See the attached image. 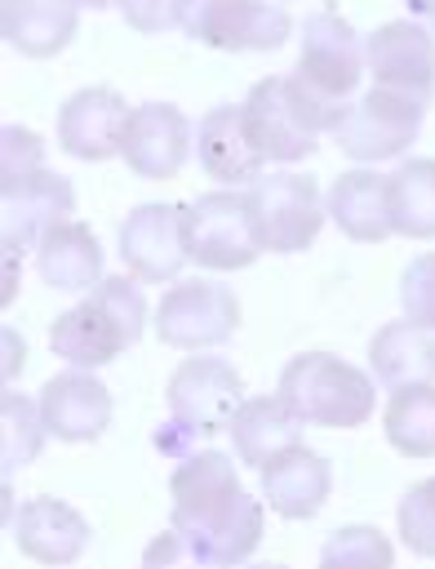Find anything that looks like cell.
Wrapping results in <instances>:
<instances>
[{"mask_svg":"<svg viewBox=\"0 0 435 569\" xmlns=\"http://www.w3.org/2000/svg\"><path fill=\"white\" fill-rule=\"evenodd\" d=\"M169 493H173V520L169 525L213 569H235L257 551L266 507H262V498L244 493L240 471L226 453L200 449L186 462H178Z\"/></svg>","mask_w":435,"mask_h":569,"instance_id":"cell-1","label":"cell"},{"mask_svg":"<svg viewBox=\"0 0 435 569\" xmlns=\"http://www.w3.org/2000/svg\"><path fill=\"white\" fill-rule=\"evenodd\" d=\"M364 36L333 9H320L302 22L297 67L284 76L297 111L311 120L315 133H333L346 102L364 76Z\"/></svg>","mask_w":435,"mask_h":569,"instance_id":"cell-2","label":"cell"},{"mask_svg":"<svg viewBox=\"0 0 435 569\" xmlns=\"http://www.w3.org/2000/svg\"><path fill=\"white\" fill-rule=\"evenodd\" d=\"M146 329V298L138 276H107L89 298L49 325V347L71 369H102L124 356Z\"/></svg>","mask_w":435,"mask_h":569,"instance_id":"cell-3","label":"cell"},{"mask_svg":"<svg viewBox=\"0 0 435 569\" xmlns=\"http://www.w3.org/2000/svg\"><path fill=\"white\" fill-rule=\"evenodd\" d=\"M275 396L306 422V427H333L351 431L373 418V373L337 360L333 351H302L280 369Z\"/></svg>","mask_w":435,"mask_h":569,"instance_id":"cell-4","label":"cell"},{"mask_svg":"<svg viewBox=\"0 0 435 569\" xmlns=\"http://www.w3.org/2000/svg\"><path fill=\"white\" fill-rule=\"evenodd\" d=\"M182 236H186V258L209 271H244L262 253L249 191L235 187L204 191L191 204H182Z\"/></svg>","mask_w":435,"mask_h":569,"instance_id":"cell-5","label":"cell"},{"mask_svg":"<svg viewBox=\"0 0 435 569\" xmlns=\"http://www.w3.org/2000/svg\"><path fill=\"white\" fill-rule=\"evenodd\" d=\"M426 107L422 98L413 93H399V89H382L373 84L368 93L351 98L333 138L337 147L355 160V164H377V160H395L404 156L417 133H422V120H426Z\"/></svg>","mask_w":435,"mask_h":569,"instance_id":"cell-6","label":"cell"},{"mask_svg":"<svg viewBox=\"0 0 435 569\" xmlns=\"http://www.w3.org/2000/svg\"><path fill=\"white\" fill-rule=\"evenodd\" d=\"M249 204H253L262 253H302V249H311L324 218H328L320 182L311 173H297V169L262 173L249 187Z\"/></svg>","mask_w":435,"mask_h":569,"instance_id":"cell-7","label":"cell"},{"mask_svg":"<svg viewBox=\"0 0 435 569\" xmlns=\"http://www.w3.org/2000/svg\"><path fill=\"white\" fill-rule=\"evenodd\" d=\"M178 27L222 53H266L293 36V18L280 0H182Z\"/></svg>","mask_w":435,"mask_h":569,"instance_id":"cell-8","label":"cell"},{"mask_svg":"<svg viewBox=\"0 0 435 569\" xmlns=\"http://www.w3.org/2000/svg\"><path fill=\"white\" fill-rule=\"evenodd\" d=\"M240 329V298L222 280H178L155 307V333L178 351L222 347Z\"/></svg>","mask_w":435,"mask_h":569,"instance_id":"cell-9","label":"cell"},{"mask_svg":"<svg viewBox=\"0 0 435 569\" xmlns=\"http://www.w3.org/2000/svg\"><path fill=\"white\" fill-rule=\"evenodd\" d=\"M244 405V378L222 356H186L169 378V418L182 422L195 440L226 431Z\"/></svg>","mask_w":435,"mask_h":569,"instance_id":"cell-10","label":"cell"},{"mask_svg":"<svg viewBox=\"0 0 435 569\" xmlns=\"http://www.w3.org/2000/svg\"><path fill=\"white\" fill-rule=\"evenodd\" d=\"M364 67H368L373 84L431 102L435 98V36H431V27H422L413 18H395V22L373 27L364 36Z\"/></svg>","mask_w":435,"mask_h":569,"instance_id":"cell-11","label":"cell"},{"mask_svg":"<svg viewBox=\"0 0 435 569\" xmlns=\"http://www.w3.org/2000/svg\"><path fill=\"white\" fill-rule=\"evenodd\" d=\"M120 262L142 284L178 280V271L191 262L186 236H182V204L151 200V204L129 209L120 222Z\"/></svg>","mask_w":435,"mask_h":569,"instance_id":"cell-12","label":"cell"},{"mask_svg":"<svg viewBox=\"0 0 435 569\" xmlns=\"http://www.w3.org/2000/svg\"><path fill=\"white\" fill-rule=\"evenodd\" d=\"M75 213V191L62 173L40 169L22 182L0 187V231H4V253L22 258L27 249H40V240L71 222Z\"/></svg>","mask_w":435,"mask_h":569,"instance_id":"cell-13","label":"cell"},{"mask_svg":"<svg viewBox=\"0 0 435 569\" xmlns=\"http://www.w3.org/2000/svg\"><path fill=\"white\" fill-rule=\"evenodd\" d=\"M191 147H195V124L186 120L182 107H173V102H138L133 116H129L120 156L138 178L164 182V178L182 173V164L191 160Z\"/></svg>","mask_w":435,"mask_h":569,"instance_id":"cell-14","label":"cell"},{"mask_svg":"<svg viewBox=\"0 0 435 569\" xmlns=\"http://www.w3.org/2000/svg\"><path fill=\"white\" fill-rule=\"evenodd\" d=\"M240 107H244L249 138H253V147H257V156H262L266 164H297V160H306V156L315 151L320 133H315L311 120L297 111V102H293L284 76L257 80Z\"/></svg>","mask_w":435,"mask_h":569,"instance_id":"cell-15","label":"cell"},{"mask_svg":"<svg viewBox=\"0 0 435 569\" xmlns=\"http://www.w3.org/2000/svg\"><path fill=\"white\" fill-rule=\"evenodd\" d=\"M129 116H133V107L115 89H107V84L75 89L58 107V147L75 160H111L124 147Z\"/></svg>","mask_w":435,"mask_h":569,"instance_id":"cell-16","label":"cell"},{"mask_svg":"<svg viewBox=\"0 0 435 569\" xmlns=\"http://www.w3.org/2000/svg\"><path fill=\"white\" fill-rule=\"evenodd\" d=\"M195 160L222 187H253L262 178L266 160L257 156V147L249 138L240 102H222V107H209L200 116V124H195Z\"/></svg>","mask_w":435,"mask_h":569,"instance_id":"cell-17","label":"cell"},{"mask_svg":"<svg viewBox=\"0 0 435 569\" xmlns=\"http://www.w3.org/2000/svg\"><path fill=\"white\" fill-rule=\"evenodd\" d=\"M40 418L53 440H98L111 427V391L89 369H67L40 387Z\"/></svg>","mask_w":435,"mask_h":569,"instance_id":"cell-18","label":"cell"},{"mask_svg":"<svg viewBox=\"0 0 435 569\" xmlns=\"http://www.w3.org/2000/svg\"><path fill=\"white\" fill-rule=\"evenodd\" d=\"M13 542L27 560L62 569V565H75L84 556L89 520L62 498H27L13 511Z\"/></svg>","mask_w":435,"mask_h":569,"instance_id":"cell-19","label":"cell"},{"mask_svg":"<svg viewBox=\"0 0 435 569\" xmlns=\"http://www.w3.org/2000/svg\"><path fill=\"white\" fill-rule=\"evenodd\" d=\"M324 209H328V222H337V231L360 244H382L386 236H395L386 173H377L373 164L337 173L333 187L324 191Z\"/></svg>","mask_w":435,"mask_h":569,"instance_id":"cell-20","label":"cell"},{"mask_svg":"<svg viewBox=\"0 0 435 569\" xmlns=\"http://www.w3.org/2000/svg\"><path fill=\"white\" fill-rule=\"evenodd\" d=\"M368 373L382 391L435 387V333L413 320H386L368 338Z\"/></svg>","mask_w":435,"mask_h":569,"instance_id":"cell-21","label":"cell"},{"mask_svg":"<svg viewBox=\"0 0 435 569\" xmlns=\"http://www.w3.org/2000/svg\"><path fill=\"white\" fill-rule=\"evenodd\" d=\"M333 493V467L324 453L297 445L280 453L271 467H262V498L284 520H311Z\"/></svg>","mask_w":435,"mask_h":569,"instance_id":"cell-22","label":"cell"},{"mask_svg":"<svg viewBox=\"0 0 435 569\" xmlns=\"http://www.w3.org/2000/svg\"><path fill=\"white\" fill-rule=\"evenodd\" d=\"M302 418L280 400V396H249L240 409H235V418L226 422V431H231V449H235V458L244 462V467H271L280 453H289V449H297L302 445Z\"/></svg>","mask_w":435,"mask_h":569,"instance_id":"cell-23","label":"cell"},{"mask_svg":"<svg viewBox=\"0 0 435 569\" xmlns=\"http://www.w3.org/2000/svg\"><path fill=\"white\" fill-rule=\"evenodd\" d=\"M75 0H0V36L22 58H53L75 40Z\"/></svg>","mask_w":435,"mask_h":569,"instance_id":"cell-24","label":"cell"},{"mask_svg":"<svg viewBox=\"0 0 435 569\" xmlns=\"http://www.w3.org/2000/svg\"><path fill=\"white\" fill-rule=\"evenodd\" d=\"M36 271L49 289L58 293H93L107 276H102V244L84 222H62L53 227L40 249H36Z\"/></svg>","mask_w":435,"mask_h":569,"instance_id":"cell-25","label":"cell"},{"mask_svg":"<svg viewBox=\"0 0 435 569\" xmlns=\"http://www.w3.org/2000/svg\"><path fill=\"white\" fill-rule=\"evenodd\" d=\"M391 227L404 240H435V160L413 156L386 173Z\"/></svg>","mask_w":435,"mask_h":569,"instance_id":"cell-26","label":"cell"},{"mask_svg":"<svg viewBox=\"0 0 435 569\" xmlns=\"http://www.w3.org/2000/svg\"><path fill=\"white\" fill-rule=\"evenodd\" d=\"M391 449L404 458H435V387H408L395 391L382 413Z\"/></svg>","mask_w":435,"mask_h":569,"instance_id":"cell-27","label":"cell"},{"mask_svg":"<svg viewBox=\"0 0 435 569\" xmlns=\"http://www.w3.org/2000/svg\"><path fill=\"white\" fill-rule=\"evenodd\" d=\"M49 427L40 418V400H27L18 391L0 396V458H4V476H13L18 467H27L40 445H44Z\"/></svg>","mask_w":435,"mask_h":569,"instance_id":"cell-28","label":"cell"},{"mask_svg":"<svg viewBox=\"0 0 435 569\" xmlns=\"http://www.w3.org/2000/svg\"><path fill=\"white\" fill-rule=\"evenodd\" d=\"M320 569H395V547L373 525H346L328 533Z\"/></svg>","mask_w":435,"mask_h":569,"instance_id":"cell-29","label":"cell"},{"mask_svg":"<svg viewBox=\"0 0 435 569\" xmlns=\"http://www.w3.org/2000/svg\"><path fill=\"white\" fill-rule=\"evenodd\" d=\"M395 529L413 556L435 560V476L404 489V498L395 507Z\"/></svg>","mask_w":435,"mask_h":569,"instance_id":"cell-30","label":"cell"},{"mask_svg":"<svg viewBox=\"0 0 435 569\" xmlns=\"http://www.w3.org/2000/svg\"><path fill=\"white\" fill-rule=\"evenodd\" d=\"M44 169V138L27 124H4L0 129V187L22 182Z\"/></svg>","mask_w":435,"mask_h":569,"instance_id":"cell-31","label":"cell"},{"mask_svg":"<svg viewBox=\"0 0 435 569\" xmlns=\"http://www.w3.org/2000/svg\"><path fill=\"white\" fill-rule=\"evenodd\" d=\"M399 307L404 320L435 333V253H417L399 276Z\"/></svg>","mask_w":435,"mask_h":569,"instance_id":"cell-32","label":"cell"},{"mask_svg":"<svg viewBox=\"0 0 435 569\" xmlns=\"http://www.w3.org/2000/svg\"><path fill=\"white\" fill-rule=\"evenodd\" d=\"M142 569H213L173 525L164 529V533H155L151 542H146V551H142Z\"/></svg>","mask_w":435,"mask_h":569,"instance_id":"cell-33","label":"cell"},{"mask_svg":"<svg viewBox=\"0 0 435 569\" xmlns=\"http://www.w3.org/2000/svg\"><path fill=\"white\" fill-rule=\"evenodd\" d=\"M115 9H120V18H124L133 31L155 36V31L178 27V9H182V0H115Z\"/></svg>","mask_w":435,"mask_h":569,"instance_id":"cell-34","label":"cell"},{"mask_svg":"<svg viewBox=\"0 0 435 569\" xmlns=\"http://www.w3.org/2000/svg\"><path fill=\"white\" fill-rule=\"evenodd\" d=\"M151 445H155L164 458H178V462H186L191 453H200V449H195V436H191L182 422H173V418H164V422L151 431Z\"/></svg>","mask_w":435,"mask_h":569,"instance_id":"cell-35","label":"cell"},{"mask_svg":"<svg viewBox=\"0 0 435 569\" xmlns=\"http://www.w3.org/2000/svg\"><path fill=\"white\" fill-rule=\"evenodd\" d=\"M4 378H13L18 369H22V356H27V347H22V338H13V329H4Z\"/></svg>","mask_w":435,"mask_h":569,"instance_id":"cell-36","label":"cell"},{"mask_svg":"<svg viewBox=\"0 0 435 569\" xmlns=\"http://www.w3.org/2000/svg\"><path fill=\"white\" fill-rule=\"evenodd\" d=\"M404 9H408L422 27H431V31H435V0H404Z\"/></svg>","mask_w":435,"mask_h":569,"instance_id":"cell-37","label":"cell"},{"mask_svg":"<svg viewBox=\"0 0 435 569\" xmlns=\"http://www.w3.org/2000/svg\"><path fill=\"white\" fill-rule=\"evenodd\" d=\"M75 4H80V9H111L115 0H75Z\"/></svg>","mask_w":435,"mask_h":569,"instance_id":"cell-38","label":"cell"},{"mask_svg":"<svg viewBox=\"0 0 435 569\" xmlns=\"http://www.w3.org/2000/svg\"><path fill=\"white\" fill-rule=\"evenodd\" d=\"M244 569H289V565H275V560H266V565H244Z\"/></svg>","mask_w":435,"mask_h":569,"instance_id":"cell-39","label":"cell"}]
</instances>
